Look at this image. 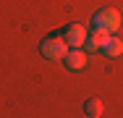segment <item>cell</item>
Returning <instances> with one entry per match:
<instances>
[{
	"label": "cell",
	"mask_w": 123,
	"mask_h": 118,
	"mask_svg": "<svg viewBox=\"0 0 123 118\" xmlns=\"http://www.w3.org/2000/svg\"><path fill=\"white\" fill-rule=\"evenodd\" d=\"M68 50H71V47L66 45L63 34H50V37H45V39L39 42V52H42V58H47V60H63Z\"/></svg>",
	"instance_id": "obj_1"
},
{
	"label": "cell",
	"mask_w": 123,
	"mask_h": 118,
	"mask_svg": "<svg viewBox=\"0 0 123 118\" xmlns=\"http://www.w3.org/2000/svg\"><path fill=\"white\" fill-rule=\"evenodd\" d=\"M92 21H94V26L105 29L107 34H115V32L121 29V13H118L115 8H99Z\"/></svg>",
	"instance_id": "obj_2"
},
{
	"label": "cell",
	"mask_w": 123,
	"mask_h": 118,
	"mask_svg": "<svg viewBox=\"0 0 123 118\" xmlns=\"http://www.w3.org/2000/svg\"><path fill=\"white\" fill-rule=\"evenodd\" d=\"M86 34H89V29H86L84 24H68L66 32H63V39H66L68 47H84Z\"/></svg>",
	"instance_id": "obj_3"
},
{
	"label": "cell",
	"mask_w": 123,
	"mask_h": 118,
	"mask_svg": "<svg viewBox=\"0 0 123 118\" xmlns=\"http://www.w3.org/2000/svg\"><path fill=\"white\" fill-rule=\"evenodd\" d=\"M63 63H66L71 71H84V68H86V55H84L81 47H71V50L66 52Z\"/></svg>",
	"instance_id": "obj_4"
},
{
	"label": "cell",
	"mask_w": 123,
	"mask_h": 118,
	"mask_svg": "<svg viewBox=\"0 0 123 118\" xmlns=\"http://www.w3.org/2000/svg\"><path fill=\"white\" fill-rule=\"evenodd\" d=\"M107 37H110V34H107L105 29H99V26H94V29H92V32L86 34V42H84V47H86L89 52H97L99 47H102V42H105Z\"/></svg>",
	"instance_id": "obj_5"
},
{
	"label": "cell",
	"mask_w": 123,
	"mask_h": 118,
	"mask_svg": "<svg viewBox=\"0 0 123 118\" xmlns=\"http://www.w3.org/2000/svg\"><path fill=\"white\" fill-rule=\"evenodd\" d=\"M99 50H102L107 58H118V55L123 52V39H121V37H115V34H110V37L102 42V47H99Z\"/></svg>",
	"instance_id": "obj_6"
},
{
	"label": "cell",
	"mask_w": 123,
	"mask_h": 118,
	"mask_svg": "<svg viewBox=\"0 0 123 118\" xmlns=\"http://www.w3.org/2000/svg\"><path fill=\"white\" fill-rule=\"evenodd\" d=\"M84 110H86V116L99 118V116H102V110H105V105H102V100H99V97H89V100L84 102Z\"/></svg>",
	"instance_id": "obj_7"
},
{
	"label": "cell",
	"mask_w": 123,
	"mask_h": 118,
	"mask_svg": "<svg viewBox=\"0 0 123 118\" xmlns=\"http://www.w3.org/2000/svg\"><path fill=\"white\" fill-rule=\"evenodd\" d=\"M89 118H92V116H89Z\"/></svg>",
	"instance_id": "obj_8"
}]
</instances>
